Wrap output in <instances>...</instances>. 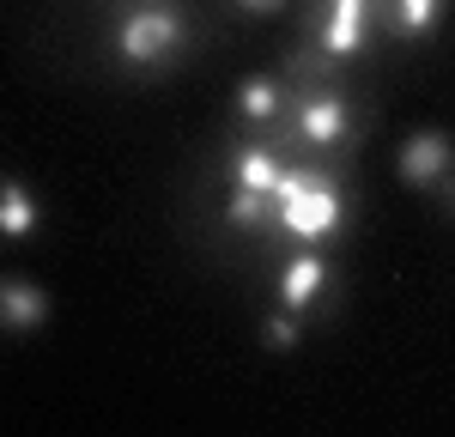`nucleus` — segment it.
Instances as JSON below:
<instances>
[{"label":"nucleus","instance_id":"obj_1","mask_svg":"<svg viewBox=\"0 0 455 437\" xmlns=\"http://www.w3.org/2000/svg\"><path fill=\"white\" fill-rule=\"evenodd\" d=\"M274 225L298 243H328L340 237L347 225V195L334 182H322L315 171H280V188H274Z\"/></svg>","mask_w":455,"mask_h":437},{"label":"nucleus","instance_id":"obj_2","mask_svg":"<svg viewBox=\"0 0 455 437\" xmlns=\"http://www.w3.org/2000/svg\"><path fill=\"white\" fill-rule=\"evenodd\" d=\"M109 43H116V55L128 68H158V61H171L176 49L188 43V25H182V12H171V6H140V12H128L116 25Z\"/></svg>","mask_w":455,"mask_h":437},{"label":"nucleus","instance_id":"obj_3","mask_svg":"<svg viewBox=\"0 0 455 437\" xmlns=\"http://www.w3.org/2000/svg\"><path fill=\"white\" fill-rule=\"evenodd\" d=\"M395 171L407 188H437V182L455 171V146L450 134H437V128H419V134H407L401 152H395Z\"/></svg>","mask_w":455,"mask_h":437},{"label":"nucleus","instance_id":"obj_4","mask_svg":"<svg viewBox=\"0 0 455 437\" xmlns=\"http://www.w3.org/2000/svg\"><path fill=\"white\" fill-rule=\"evenodd\" d=\"M352 134V109L334 91H310L298 104V140L304 146H340Z\"/></svg>","mask_w":455,"mask_h":437},{"label":"nucleus","instance_id":"obj_5","mask_svg":"<svg viewBox=\"0 0 455 437\" xmlns=\"http://www.w3.org/2000/svg\"><path fill=\"white\" fill-rule=\"evenodd\" d=\"M322 291H328V261L304 243V250L280 267V304H285V310H310Z\"/></svg>","mask_w":455,"mask_h":437},{"label":"nucleus","instance_id":"obj_6","mask_svg":"<svg viewBox=\"0 0 455 437\" xmlns=\"http://www.w3.org/2000/svg\"><path fill=\"white\" fill-rule=\"evenodd\" d=\"M49 322V291L31 280H0V328L6 334H36Z\"/></svg>","mask_w":455,"mask_h":437},{"label":"nucleus","instance_id":"obj_7","mask_svg":"<svg viewBox=\"0 0 455 437\" xmlns=\"http://www.w3.org/2000/svg\"><path fill=\"white\" fill-rule=\"evenodd\" d=\"M280 152H267V146H237L231 152V188H249V195H267L274 201V188H280Z\"/></svg>","mask_w":455,"mask_h":437},{"label":"nucleus","instance_id":"obj_8","mask_svg":"<svg viewBox=\"0 0 455 437\" xmlns=\"http://www.w3.org/2000/svg\"><path fill=\"white\" fill-rule=\"evenodd\" d=\"M364 19H371V0H328L322 49H328V55H352V49L364 43Z\"/></svg>","mask_w":455,"mask_h":437},{"label":"nucleus","instance_id":"obj_9","mask_svg":"<svg viewBox=\"0 0 455 437\" xmlns=\"http://www.w3.org/2000/svg\"><path fill=\"white\" fill-rule=\"evenodd\" d=\"M43 231V207L19 177H0V237H31Z\"/></svg>","mask_w":455,"mask_h":437},{"label":"nucleus","instance_id":"obj_10","mask_svg":"<svg viewBox=\"0 0 455 437\" xmlns=\"http://www.w3.org/2000/svg\"><path fill=\"white\" fill-rule=\"evenodd\" d=\"M237 109H243V122H255V128H267V122H280V85L274 79H243V91H237Z\"/></svg>","mask_w":455,"mask_h":437},{"label":"nucleus","instance_id":"obj_11","mask_svg":"<svg viewBox=\"0 0 455 437\" xmlns=\"http://www.w3.org/2000/svg\"><path fill=\"white\" fill-rule=\"evenodd\" d=\"M443 19V0H395V25L401 36H431Z\"/></svg>","mask_w":455,"mask_h":437},{"label":"nucleus","instance_id":"obj_12","mask_svg":"<svg viewBox=\"0 0 455 437\" xmlns=\"http://www.w3.org/2000/svg\"><path fill=\"white\" fill-rule=\"evenodd\" d=\"M274 213V201L267 195H249V188H231V201H225V218L237 225V231H261Z\"/></svg>","mask_w":455,"mask_h":437},{"label":"nucleus","instance_id":"obj_13","mask_svg":"<svg viewBox=\"0 0 455 437\" xmlns=\"http://www.w3.org/2000/svg\"><path fill=\"white\" fill-rule=\"evenodd\" d=\"M298 334H304V328L291 322V316H267V322H261V346H274V353H291V346H298Z\"/></svg>","mask_w":455,"mask_h":437},{"label":"nucleus","instance_id":"obj_14","mask_svg":"<svg viewBox=\"0 0 455 437\" xmlns=\"http://www.w3.org/2000/svg\"><path fill=\"white\" fill-rule=\"evenodd\" d=\"M237 6H243V12H255V19H261V12H280L285 0H237Z\"/></svg>","mask_w":455,"mask_h":437},{"label":"nucleus","instance_id":"obj_15","mask_svg":"<svg viewBox=\"0 0 455 437\" xmlns=\"http://www.w3.org/2000/svg\"><path fill=\"white\" fill-rule=\"evenodd\" d=\"M437 195H443V207H450V213H455V171H450V177H443V182H437Z\"/></svg>","mask_w":455,"mask_h":437}]
</instances>
